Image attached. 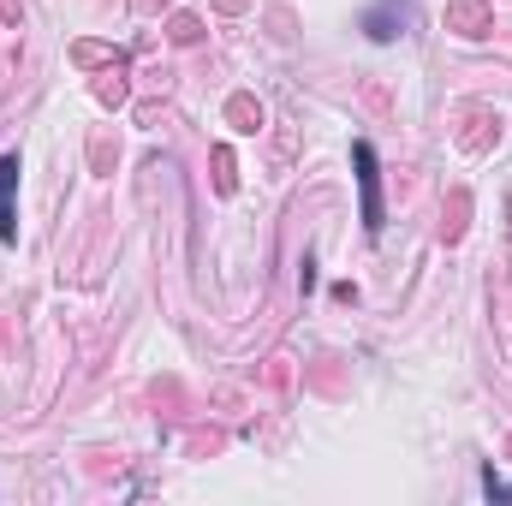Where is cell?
<instances>
[{
  "label": "cell",
  "mask_w": 512,
  "mask_h": 506,
  "mask_svg": "<svg viewBox=\"0 0 512 506\" xmlns=\"http://www.w3.org/2000/svg\"><path fill=\"white\" fill-rule=\"evenodd\" d=\"M352 161H358V191H364V233H382V179H376V149L358 137V143H352Z\"/></svg>",
  "instance_id": "1"
},
{
  "label": "cell",
  "mask_w": 512,
  "mask_h": 506,
  "mask_svg": "<svg viewBox=\"0 0 512 506\" xmlns=\"http://www.w3.org/2000/svg\"><path fill=\"white\" fill-rule=\"evenodd\" d=\"M12 185H18V155H0V245L18 239V221H12Z\"/></svg>",
  "instance_id": "2"
},
{
  "label": "cell",
  "mask_w": 512,
  "mask_h": 506,
  "mask_svg": "<svg viewBox=\"0 0 512 506\" xmlns=\"http://www.w3.org/2000/svg\"><path fill=\"white\" fill-rule=\"evenodd\" d=\"M364 30H370L376 42H393V36L405 30V0H382L376 12H364Z\"/></svg>",
  "instance_id": "3"
}]
</instances>
